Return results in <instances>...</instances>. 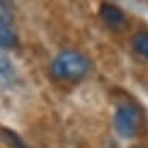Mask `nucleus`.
Instances as JSON below:
<instances>
[{
	"mask_svg": "<svg viewBox=\"0 0 148 148\" xmlns=\"http://www.w3.org/2000/svg\"><path fill=\"white\" fill-rule=\"evenodd\" d=\"M89 70V62L81 53L64 50L51 62V75L56 79H79Z\"/></svg>",
	"mask_w": 148,
	"mask_h": 148,
	"instance_id": "f257e3e1",
	"label": "nucleus"
},
{
	"mask_svg": "<svg viewBox=\"0 0 148 148\" xmlns=\"http://www.w3.org/2000/svg\"><path fill=\"white\" fill-rule=\"evenodd\" d=\"M100 16H101V19L108 25L112 27L115 30L125 27V23H126V17L123 14V11L119 10L117 6L111 5V3H103L100 6Z\"/></svg>",
	"mask_w": 148,
	"mask_h": 148,
	"instance_id": "7ed1b4c3",
	"label": "nucleus"
},
{
	"mask_svg": "<svg viewBox=\"0 0 148 148\" xmlns=\"http://www.w3.org/2000/svg\"><path fill=\"white\" fill-rule=\"evenodd\" d=\"M131 45L139 56L148 58V31L136 33L131 39Z\"/></svg>",
	"mask_w": 148,
	"mask_h": 148,
	"instance_id": "20e7f679",
	"label": "nucleus"
},
{
	"mask_svg": "<svg viewBox=\"0 0 148 148\" xmlns=\"http://www.w3.org/2000/svg\"><path fill=\"white\" fill-rule=\"evenodd\" d=\"M0 22L11 25L13 22V6L10 0H0Z\"/></svg>",
	"mask_w": 148,
	"mask_h": 148,
	"instance_id": "0eeeda50",
	"label": "nucleus"
},
{
	"mask_svg": "<svg viewBox=\"0 0 148 148\" xmlns=\"http://www.w3.org/2000/svg\"><path fill=\"white\" fill-rule=\"evenodd\" d=\"M17 44V36H16L14 30L11 25L0 22V47L2 49H11Z\"/></svg>",
	"mask_w": 148,
	"mask_h": 148,
	"instance_id": "39448f33",
	"label": "nucleus"
},
{
	"mask_svg": "<svg viewBox=\"0 0 148 148\" xmlns=\"http://www.w3.org/2000/svg\"><path fill=\"white\" fill-rule=\"evenodd\" d=\"M13 72L14 69H13V64H11L10 58L0 49V79H8L13 75Z\"/></svg>",
	"mask_w": 148,
	"mask_h": 148,
	"instance_id": "423d86ee",
	"label": "nucleus"
},
{
	"mask_svg": "<svg viewBox=\"0 0 148 148\" xmlns=\"http://www.w3.org/2000/svg\"><path fill=\"white\" fill-rule=\"evenodd\" d=\"M140 125V111L133 103H125L119 106L117 112L114 117V126L115 131L122 137H134Z\"/></svg>",
	"mask_w": 148,
	"mask_h": 148,
	"instance_id": "f03ea898",
	"label": "nucleus"
}]
</instances>
